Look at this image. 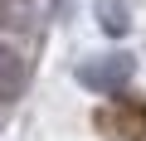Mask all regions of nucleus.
<instances>
[{"label": "nucleus", "mask_w": 146, "mask_h": 141, "mask_svg": "<svg viewBox=\"0 0 146 141\" xmlns=\"http://www.w3.org/2000/svg\"><path fill=\"white\" fill-rule=\"evenodd\" d=\"M98 131L107 141H146V102L136 97H112L98 112Z\"/></svg>", "instance_id": "f257e3e1"}, {"label": "nucleus", "mask_w": 146, "mask_h": 141, "mask_svg": "<svg viewBox=\"0 0 146 141\" xmlns=\"http://www.w3.org/2000/svg\"><path fill=\"white\" fill-rule=\"evenodd\" d=\"M78 78H83L93 93H117V88L131 78V58H127V54H107V58H98V63H83Z\"/></svg>", "instance_id": "f03ea898"}, {"label": "nucleus", "mask_w": 146, "mask_h": 141, "mask_svg": "<svg viewBox=\"0 0 146 141\" xmlns=\"http://www.w3.org/2000/svg\"><path fill=\"white\" fill-rule=\"evenodd\" d=\"M25 93V58L0 39V102H15Z\"/></svg>", "instance_id": "7ed1b4c3"}, {"label": "nucleus", "mask_w": 146, "mask_h": 141, "mask_svg": "<svg viewBox=\"0 0 146 141\" xmlns=\"http://www.w3.org/2000/svg\"><path fill=\"white\" fill-rule=\"evenodd\" d=\"M102 24H107L112 34H122V29H127V15H122V0H102Z\"/></svg>", "instance_id": "20e7f679"}, {"label": "nucleus", "mask_w": 146, "mask_h": 141, "mask_svg": "<svg viewBox=\"0 0 146 141\" xmlns=\"http://www.w3.org/2000/svg\"><path fill=\"white\" fill-rule=\"evenodd\" d=\"M29 5H34V0H0V20H20Z\"/></svg>", "instance_id": "39448f33"}]
</instances>
